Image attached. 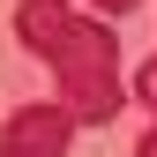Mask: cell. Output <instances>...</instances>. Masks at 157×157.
Segmentation results:
<instances>
[{"label": "cell", "mask_w": 157, "mask_h": 157, "mask_svg": "<svg viewBox=\"0 0 157 157\" xmlns=\"http://www.w3.org/2000/svg\"><path fill=\"white\" fill-rule=\"evenodd\" d=\"M75 135V112L67 105H23L8 127H0V157H60Z\"/></svg>", "instance_id": "2"}, {"label": "cell", "mask_w": 157, "mask_h": 157, "mask_svg": "<svg viewBox=\"0 0 157 157\" xmlns=\"http://www.w3.org/2000/svg\"><path fill=\"white\" fill-rule=\"evenodd\" d=\"M135 97H142V105L157 112V60H150L142 75H135ZM135 157H157V120H150V135H142V142H135Z\"/></svg>", "instance_id": "3"}, {"label": "cell", "mask_w": 157, "mask_h": 157, "mask_svg": "<svg viewBox=\"0 0 157 157\" xmlns=\"http://www.w3.org/2000/svg\"><path fill=\"white\" fill-rule=\"evenodd\" d=\"M15 30H23V45L37 60H52L60 105L75 112V127H112V112L127 105L112 30L90 23V15H75L67 0H23V8H15Z\"/></svg>", "instance_id": "1"}, {"label": "cell", "mask_w": 157, "mask_h": 157, "mask_svg": "<svg viewBox=\"0 0 157 157\" xmlns=\"http://www.w3.org/2000/svg\"><path fill=\"white\" fill-rule=\"evenodd\" d=\"M90 8H97V15H112V23H120V15H135V8H142V0H90Z\"/></svg>", "instance_id": "4"}]
</instances>
